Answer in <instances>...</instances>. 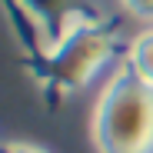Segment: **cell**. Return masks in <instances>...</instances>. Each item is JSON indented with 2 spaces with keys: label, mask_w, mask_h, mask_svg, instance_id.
I'll use <instances>...</instances> for the list:
<instances>
[{
  "label": "cell",
  "mask_w": 153,
  "mask_h": 153,
  "mask_svg": "<svg viewBox=\"0 0 153 153\" xmlns=\"http://www.w3.org/2000/svg\"><path fill=\"white\" fill-rule=\"evenodd\" d=\"M0 153H47L33 143H0Z\"/></svg>",
  "instance_id": "obj_5"
},
{
  "label": "cell",
  "mask_w": 153,
  "mask_h": 153,
  "mask_svg": "<svg viewBox=\"0 0 153 153\" xmlns=\"http://www.w3.org/2000/svg\"><path fill=\"white\" fill-rule=\"evenodd\" d=\"M123 7L130 10L133 17H143V20H153V0H123Z\"/></svg>",
  "instance_id": "obj_4"
},
{
  "label": "cell",
  "mask_w": 153,
  "mask_h": 153,
  "mask_svg": "<svg viewBox=\"0 0 153 153\" xmlns=\"http://www.w3.org/2000/svg\"><path fill=\"white\" fill-rule=\"evenodd\" d=\"M113 57V40L107 30H100L93 27V23H76V27H70L57 50L50 53L47 60V76H50V83L60 87V90H80L87 87L97 70L103 67L107 60Z\"/></svg>",
  "instance_id": "obj_2"
},
{
  "label": "cell",
  "mask_w": 153,
  "mask_h": 153,
  "mask_svg": "<svg viewBox=\"0 0 153 153\" xmlns=\"http://www.w3.org/2000/svg\"><path fill=\"white\" fill-rule=\"evenodd\" d=\"M126 63L133 67V73L140 76L143 83L153 87V30H146V33H140V37L133 40L130 60H126Z\"/></svg>",
  "instance_id": "obj_3"
},
{
  "label": "cell",
  "mask_w": 153,
  "mask_h": 153,
  "mask_svg": "<svg viewBox=\"0 0 153 153\" xmlns=\"http://www.w3.org/2000/svg\"><path fill=\"white\" fill-rule=\"evenodd\" d=\"M93 146L100 153H153V87L123 63L93 107Z\"/></svg>",
  "instance_id": "obj_1"
}]
</instances>
